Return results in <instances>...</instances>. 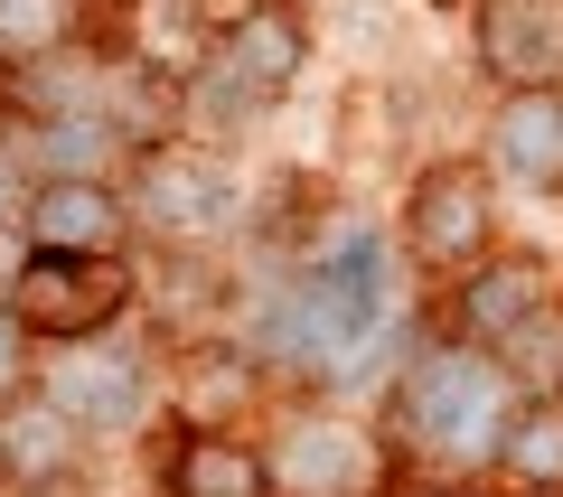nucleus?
<instances>
[{"mask_svg":"<svg viewBox=\"0 0 563 497\" xmlns=\"http://www.w3.org/2000/svg\"><path fill=\"white\" fill-rule=\"evenodd\" d=\"M0 310L20 339L76 347L132 310V263L122 254H20V273L0 281Z\"/></svg>","mask_w":563,"mask_h":497,"instance_id":"f257e3e1","label":"nucleus"},{"mask_svg":"<svg viewBox=\"0 0 563 497\" xmlns=\"http://www.w3.org/2000/svg\"><path fill=\"white\" fill-rule=\"evenodd\" d=\"M488 244V179L470 159H432L413 179V207H404V254L422 273H470Z\"/></svg>","mask_w":563,"mask_h":497,"instance_id":"f03ea898","label":"nucleus"},{"mask_svg":"<svg viewBox=\"0 0 563 497\" xmlns=\"http://www.w3.org/2000/svg\"><path fill=\"white\" fill-rule=\"evenodd\" d=\"M395 413L422 451H461L470 441V413L498 422V366L470 357V347H442V357H422L413 376L395 385Z\"/></svg>","mask_w":563,"mask_h":497,"instance_id":"7ed1b4c3","label":"nucleus"},{"mask_svg":"<svg viewBox=\"0 0 563 497\" xmlns=\"http://www.w3.org/2000/svg\"><path fill=\"white\" fill-rule=\"evenodd\" d=\"M479 66L517 95H563V0H479Z\"/></svg>","mask_w":563,"mask_h":497,"instance_id":"20e7f679","label":"nucleus"},{"mask_svg":"<svg viewBox=\"0 0 563 497\" xmlns=\"http://www.w3.org/2000/svg\"><path fill=\"white\" fill-rule=\"evenodd\" d=\"M122 235H132V207L103 179H38L20 207L29 254H122Z\"/></svg>","mask_w":563,"mask_h":497,"instance_id":"39448f33","label":"nucleus"},{"mask_svg":"<svg viewBox=\"0 0 563 497\" xmlns=\"http://www.w3.org/2000/svg\"><path fill=\"white\" fill-rule=\"evenodd\" d=\"M161 488L169 497H273V460L244 432H217V422H179L161 451Z\"/></svg>","mask_w":563,"mask_h":497,"instance_id":"423d86ee","label":"nucleus"},{"mask_svg":"<svg viewBox=\"0 0 563 497\" xmlns=\"http://www.w3.org/2000/svg\"><path fill=\"white\" fill-rule=\"evenodd\" d=\"M76 460H85V422H66L47 395L0 404V470L20 488H57V478H76Z\"/></svg>","mask_w":563,"mask_h":497,"instance_id":"0eeeda50","label":"nucleus"},{"mask_svg":"<svg viewBox=\"0 0 563 497\" xmlns=\"http://www.w3.org/2000/svg\"><path fill=\"white\" fill-rule=\"evenodd\" d=\"M544 310V263H526V254H507V263H479V273L461 281V339L479 347H507V339H526V319Z\"/></svg>","mask_w":563,"mask_h":497,"instance_id":"6e6552de","label":"nucleus"},{"mask_svg":"<svg viewBox=\"0 0 563 497\" xmlns=\"http://www.w3.org/2000/svg\"><path fill=\"white\" fill-rule=\"evenodd\" d=\"M85 29V0H0V66L66 57Z\"/></svg>","mask_w":563,"mask_h":497,"instance_id":"1a4fd4ad","label":"nucleus"},{"mask_svg":"<svg viewBox=\"0 0 563 497\" xmlns=\"http://www.w3.org/2000/svg\"><path fill=\"white\" fill-rule=\"evenodd\" d=\"M507 159L536 169V179H563V95H517V113H507Z\"/></svg>","mask_w":563,"mask_h":497,"instance_id":"9d476101","label":"nucleus"},{"mask_svg":"<svg viewBox=\"0 0 563 497\" xmlns=\"http://www.w3.org/2000/svg\"><path fill=\"white\" fill-rule=\"evenodd\" d=\"M507 478H526V488H563V413L544 404V413H517V432L498 441Z\"/></svg>","mask_w":563,"mask_h":497,"instance_id":"9b49d317","label":"nucleus"},{"mask_svg":"<svg viewBox=\"0 0 563 497\" xmlns=\"http://www.w3.org/2000/svg\"><path fill=\"white\" fill-rule=\"evenodd\" d=\"M554 413H563V395H554Z\"/></svg>","mask_w":563,"mask_h":497,"instance_id":"f8f14e48","label":"nucleus"},{"mask_svg":"<svg viewBox=\"0 0 563 497\" xmlns=\"http://www.w3.org/2000/svg\"><path fill=\"white\" fill-rule=\"evenodd\" d=\"M0 376H10V366H0Z\"/></svg>","mask_w":563,"mask_h":497,"instance_id":"ddd939ff","label":"nucleus"}]
</instances>
